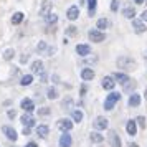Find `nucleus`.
<instances>
[{
  "instance_id": "obj_15",
  "label": "nucleus",
  "mask_w": 147,
  "mask_h": 147,
  "mask_svg": "<svg viewBox=\"0 0 147 147\" xmlns=\"http://www.w3.org/2000/svg\"><path fill=\"white\" fill-rule=\"evenodd\" d=\"M81 80L83 81L94 80V69L93 68H83V69H81Z\"/></svg>"
},
{
  "instance_id": "obj_23",
  "label": "nucleus",
  "mask_w": 147,
  "mask_h": 147,
  "mask_svg": "<svg viewBox=\"0 0 147 147\" xmlns=\"http://www.w3.org/2000/svg\"><path fill=\"white\" fill-rule=\"evenodd\" d=\"M43 18H45V23H48V25H55V23L58 22V13H53V12H50V13L45 15Z\"/></svg>"
},
{
  "instance_id": "obj_22",
  "label": "nucleus",
  "mask_w": 147,
  "mask_h": 147,
  "mask_svg": "<svg viewBox=\"0 0 147 147\" xmlns=\"http://www.w3.org/2000/svg\"><path fill=\"white\" fill-rule=\"evenodd\" d=\"M122 15L126 17V18H136V8L132 7V5H127V7H124V10H122Z\"/></svg>"
},
{
  "instance_id": "obj_47",
  "label": "nucleus",
  "mask_w": 147,
  "mask_h": 147,
  "mask_svg": "<svg viewBox=\"0 0 147 147\" xmlns=\"http://www.w3.org/2000/svg\"><path fill=\"white\" fill-rule=\"evenodd\" d=\"M146 99H147V91H146Z\"/></svg>"
},
{
  "instance_id": "obj_30",
  "label": "nucleus",
  "mask_w": 147,
  "mask_h": 147,
  "mask_svg": "<svg viewBox=\"0 0 147 147\" xmlns=\"http://www.w3.org/2000/svg\"><path fill=\"white\" fill-rule=\"evenodd\" d=\"M47 98L48 99H56V98H58V89H56V88L55 86H51V88H48V91H47Z\"/></svg>"
},
{
  "instance_id": "obj_24",
  "label": "nucleus",
  "mask_w": 147,
  "mask_h": 147,
  "mask_svg": "<svg viewBox=\"0 0 147 147\" xmlns=\"http://www.w3.org/2000/svg\"><path fill=\"white\" fill-rule=\"evenodd\" d=\"M71 119H73L74 124H80L81 121H83V113H81L80 109H74V111H71Z\"/></svg>"
},
{
  "instance_id": "obj_41",
  "label": "nucleus",
  "mask_w": 147,
  "mask_h": 147,
  "mask_svg": "<svg viewBox=\"0 0 147 147\" xmlns=\"http://www.w3.org/2000/svg\"><path fill=\"white\" fill-rule=\"evenodd\" d=\"M15 116H17V113H15L13 109H10V111H8V117H10V119H13Z\"/></svg>"
},
{
  "instance_id": "obj_18",
  "label": "nucleus",
  "mask_w": 147,
  "mask_h": 147,
  "mask_svg": "<svg viewBox=\"0 0 147 147\" xmlns=\"http://www.w3.org/2000/svg\"><path fill=\"white\" fill-rule=\"evenodd\" d=\"M36 134H38V137H41V139H47L48 134H50V127L47 124H40V126H36Z\"/></svg>"
},
{
  "instance_id": "obj_2",
  "label": "nucleus",
  "mask_w": 147,
  "mask_h": 147,
  "mask_svg": "<svg viewBox=\"0 0 147 147\" xmlns=\"http://www.w3.org/2000/svg\"><path fill=\"white\" fill-rule=\"evenodd\" d=\"M121 99V93H117V91H111V93L107 94V98L104 99V111H113L114 106L117 104V101Z\"/></svg>"
},
{
  "instance_id": "obj_44",
  "label": "nucleus",
  "mask_w": 147,
  "mask_h": 147,
  "mask_svg": "<svg viewBox=\"0 0 147 147\" xmlns=\"http://www.w3.org/2000/svg\"><path fill=\"white\" fill-rule=\"evenodd\" d=\"M28 61V55H23V56H22V63H27Z\"/></svg>"
},
{
  "instance_id": "obj_33",
  "label": "nucleus",
  "mask_w": 147,
  "mask_h": 147,
  "mask_svg": "<svg viewBox=\"0 0 147 147\" xmlns=\"http://www.w3.org/2000/svg\"><path fill=\"white\" fill-rule=\"evenodd\" d=\"M136 124H139L140 129H144V127H146V117H144V116H139L137 121H136Z\"/></svg>"
},
{
  "instance_id": "obj_6",
  "label": "nucleus",
  "mask_w": 147,
  "mask_h": 147,
  "mask_svg": "<svg viewBox=\"0 0 147 147\" xmlns=\"http://www.w3.org/2000/svg\"><path fill=\"white\" fill-rule=\"evenodd\" d=\"M76 53L80 56H83V58H86V56H91L93 50H91V47L88 43H80V45H76Z\"/></svg>"
},
{
  "instance_id": "obj_32",
  "label": "nucleus",
  "mask_w": 147,
  "mask_h": 147,
  "mask_svg": "<svg viewBox=\"0 0 147 147\" xmlns=\"http://www.w3.org/2000/svg\"><path fill=\"white\" fill-rule=\"evenodd\" d=\"M15 56V51L13 50H12V48H8V50H5V53H3V60H12V58H13Z\"/></svg>"
},
{
  "instance_id": "obj_7",
  "label": "nucleus",
  "mask_w": 147,
  "mask_h": 147,
  "mask_svg": "<svg viewBox=\"0 0 147 147\" xmlns=\"http://www.w3.org/2000/svg\"><path fill=\"white\" fill-rule=\"evenodd\" d=\"M2 132L5 134V137L8 140H12V142H15V140L18 139V134H17V131L12 126H3L2 127Z\"/></svg>"
},
{
  "instance_id": "obj_29",
  "label": "nucleus",
  "mask_w": 147,
  "mask_h": 147,
  "mask_svg": "<svg viewBox=\"0 0 147 147\" xmlns=\"http://www.w3.org/2000/svg\"><path fill=\"white\" fill-rule=\"evenodd\" d=\"M91 140H93L94 144H101L104 140V137H102V134L99 131H96V132H91Z\"/></svg>"
},
{
  "instance_id": "obj_11",
  "label": "nucleus",
  "mask_w": 147,
  "mask_h": 147,
  "mask_svg": "<svg viewBox=\"0 0 147 147\" xmlns=\"http://www.w3.org/2000/svg\"><path fill=\"white\" fill-rule=\"evenodd\" d=\"M20 121H22V124H23V127H33L35 122H36L32 113H25V114L20 117Z\"/></svg>"
},
{
  "instance_id": "obj_5",
  "label": "nucleus",
  "mask_w": 147,
  "mask_h": 147,
  "mask_svg": "<svg viewBox=\"0 0 147 147\" xmlns=\"http://www.w3.org/2000/svg\"><path fill=\"white\" fill-rule=\"evenodd\" d=\"M73 126H74V122L71 119H66V117H65V119H60L56 122V127L60 129L61 132H69V131L73 129Z\"/></svg>"
},
{
  "instance_id": "obj_10",
  "label": "nucleus",
  "mask_w": 147,
  "mask_h": 147,
  "mask_svg": "<svg viewBox=\"0 0 147 147\" xmlns=\"http://www.w3.org/2000/svg\"><path fill=\"white\" fill-rule=\"evenodd\" d=\"M93 126L96 131H104L107 127V119L104 117V116H98L96 119L93 121Z\"/></svg>"
},
{
  "instance_id": "obj_13",
  "label": "nucleus",
  "mask_w": 147,
  "mask_h": 147,
  "mask_svg": "<svg viewBox=\"0 0 147 147\" xmlns=\"http://www.w3.org/2000/svg\"><path fill=\"white\" fill-rule=\"evenodd\" d=\"M132 28H134V32H136V33H144V32L147 30L146 23L140 20V18H139V20H137V18H132Z\"/></svg>"
},
{
  "instance_id": "obj_36",
  "label": "nucleus",
  "mask_w": 147,
  "mask_h": 147,
  "mask_svg": "<svg viewBox=\"0 0 147 147\" xmlns=\"http://www.w3.org/2000/svg\"><path fill=\"white\" fill-rule=\"evenodd\" d=\"M51 111H50V107H41V109H38V114L40 116H47V114H50Z\"/></svg>"
},
{
  "instance_id": "obj_17",
  "label": "nucleus",
  "mask_w": 147,
  "mask_h": 147,
  "mask_svg": "<svg viewBox=\"0 0 147 147\" xmlns=\"http://www.w3.org/2000/svg\"><path fill=\"white\" fill-rule=\"evenodd\" d=\"M30 68H32V74H41L45 71L43 69V61H40V60H35Z\"/></svg>"
},
{
  "instance_id": "obj_3",
  "label": "nucleus",
  "mask_w": 147,
  "mask_h": 147,
  "mask_svg": "<svg viewBox=\"0 0 147 147\" xmlns=\"http://www.w3.org/2000/svg\"><path fill=\"white\" fill-rule=\"evenodd\" d=\"M88 38L93 41V43H102V41L106 40V33H104L102 30H98V28H94V30H89V33H88Z\"/></svg>"
},
{
  "instance_id": "obj_25",
  "label": "nucleus",
  "mask_w": 147,
  "mask_h": 147,
  "mask_svg": "<svg viewBox=\"0 0 147 147\" xmlns=\"http://www.w3.org/2000/svg\"><path fill=\"white\" fill-rule=\"evenodd\" d=\"M96 27H98V30H106V28L111 27V22L107 20V18H99L98 23H96Z\"/></svg>"
},
{
  "instance_id": "obj_40",
  "label": "nucleus",
  "mask_w": 147,
  "mask_h": 147,
  "mask_svg": "<svg viewBox=\"0 0 147 147\" xmlns=\"http://www.w3.org/2000/svg\"><path fill=\"white\" fill-rule=\"evenodd\" d=\"M23 134L25 136H30L32 134V127H23Z\"/></svg>"
},
{
  "instance_id": "obj_39",
  "label": "nucleus",
  "mask_w": 147,
  "mask_h": 147,
  "mask_svg": "<svg viewBox=\"0 0 147 147\" xmlns=\"http://www.w3.org/2000/svg\"><path fill=\"white\" fill-rule=\"evenodd\" d=\"M140 20L144 22V23H146V22H147V10H144V12L140 13Z\"/></svg>"
},
{
  "instance_id": "obj_4",
  "label": "nucleus",
  "mask_w": 147,
  "mask_h": 147,
  "mask_svg": "<svg viewBox=\"0 0 147 147\" xmlns=\"http://www.w3.org/2000/svg\"><path fill=\"white\" fill-rule=\"evenodd\" d=\"M111 76H113L114 80H116V83H119L121 86L124 88V86H127V84H129V83H131V76H129V74L127 73H124V71H117V73H114V74H111Z\"/></svg>"
},
{
  "instance_id": "obj_14",
  "label": "nucleus",
  "mask_w": 147,
  "mask_h": 147,
  "mask_svg": "<svg viewBox=\"0 0 147 147\" xmlns=\"http://www.w3.org/2000/svg\"><path fill=\"white\" fill-rule=\"evenodd\" d=\"M78 17H80V10H78V7H76V5H71V7L66 10V18L69 22H74Z\"/></svg>"
},
{
  "instance_id": "obj_46",
  "label": "nucleus",
  "mask_w": 147,
  "mask_h": 147,
  "mask_svg": "<svg viewBox=\"0 0 147 147\" xmlns=\"http://www.w3.org/2000/svg\"><path fill=\"white\" fill-rule=\"evenodd\" d=\"M129 147H139V146H137L136 142H131V144H129Z\"/></svg>"
},
{
  "instance_id": "obj_20",
  "label": "nucleus",
  "mask_w": 147,
  "mask_h": 147,
  "mask_svg": "<svg viewBox=\"0 0 147 147\" xmlns=\"http://www.w3.org/2000/svg\"><path fill=\"white\" fill-rule=\"evenodd\" d=\"M51 12V2L50 0H43L41 2V7H40V15L41 17H45Z\"/></svg>"
},
{
  "instance_id": "obj_9",
  "label": "nucleus",
  "mask_w": 147,
  "mask_h": 147,
  "mask_svg": "<svg viewBox=\"0 0 147 147\" xmlns=\"http://www.w3.org/2000/svg\"><path fill=\"white\" fill-rule=\"evenodd\" d=\"M20 107L25 111V113H33L35 111V102L33 99H30V98H23L20 102Z\"/></svg>"
},
{
  "instance_id": "obj_1",
  "label": "nucleus",
  "mask_w": 147,
  "mask_h": 147,
  "mask_svg": "<svg viewBox=\"0 0 147 147\" xmlns=\"http://www.w3.org/2000/svg\"><path fill=\"white\" fill-rule=\"evenodd\" d=\"M116 66L119 68V69H122L124 73H129V71L136 69L137 65H136V60L131 58V56H119L117 61H116Z\"/></svg>"
},
{
  "instance_id": "obj_37",
  "label": "nucleus",
  "mask_w": 147,
  "mask_h": 147,
  "mask_svg": "<svg viewBox=\"0 0 147 147\" xmlns=\"http://www.w3.org/2000/svg\"><path fill=\"white\" fill-rule=\"evenodd\" d=\"M86 93H88V86H86V84H81V88H80V94H81V96H84Z\"/></svg>"
},
{
  "instance_id": "obj_16",
  "label": "nucleus",
  "mask_w": 147,
  "mask_h": 147,
  "mask_svg": "<svg viewBox=\"0 0 147 147\" xmlns=\"http://www.w3.org/2000/svg\"><path fill=\"white\" fill-rule=\"evenodd\" d=\"M140 101H142L140 94L139 93H132L131 98H129V101H127V104H129V107H137L140 104Z\"/></svg>"
},
{
  "instance_id": "obj_19",
  "label": "nucleus",
  "mask_w": 147,
  "mask_h": 147,
  "mask_svg": "<svg viewBox=\"0 0 147 147\" xmlns=\"http://www.w3.org/2000/svg\"><path fill=\"white\" fill-rule=\"evenodd\" d=\"M126 131L129 136H136L137 134V124H136V121L134 119H129L126 124Z\"/></svg>"
},
{
  "instance_id": "obj_43",
  "label": "nucleus",
  "mask_w": 147,
  "mask_h": 147,
  "mask_svg": "<svg viewBox=\"0 0 147 147\" xmlns=\"http://www.w3.org/2000/svg\"><path fill=\"white\" fill-rule=\"evenodd\" d=\"M51 80H53L55 83H60V76H58V74H53V78H51Z\"/></svg>"
},
{
  "instance_id": "obj_42",
  "label": "nucleus",
  "mask_w": 147,
  "mask_h": 147,
  "mask_svg": "<svg viewBox=\"0 0 147 147\" xmlns=\"http://www.w3.org/2000/svg\"><path fill=\"white\" fill-rule=\"evenodd\" d=\"M25 147H38V144H36V142H33V140H32V142H28L27 146Z\"/></svg>"
},
{
  "instance_id": "obj_34",
  "label": "nucleus",
  "mask_w": 147,
  "mask_h": 147,
  "mask_svg": "<svg viewBox=\"0 0 147 147\" xmlns=\"http://www.w3.org/2000/svg\"><path fill=\"white\" fill-rule=\"evenodd\" d=\"M111 10L117 12L119 10V0H111Z\"/></svg>"
},
{
  "instance_id": "obj_28",
  "label": "nucleus",
  "mask_w": 147,
  "mask_h": 147,
  "mask_svg": "<svg viewBox=\"0 0 147 147\" xmlns=\"http://www.w3.org/2000/svg\"><path fill=\"white\" fill-rule=\"evenodd\" d=\"M32 83H33V74H25V76H22V80H20L22 86H30Z\"/></svg>"
},
{
  "instance_id": "obj_8",
  "label": "nucleus",
  "mask_w": 147,
  "mask_h": 147,
  "mask_svg": "<svg viewBox=\"0 0 147 147\" xmlns=\"http://www.w3.org/2000/svg\"><path fill=\"white\" fill-rule=\"evenodd\" d=\"M101 86L104 88L106 91H113L114 88H116V80H114L113 76H104L101 80Z\"/></svg>"
},
{
  "instance_id": "obj_21",
  "label": "nucleus",
  "mask_w": 147,
  "mask_h": 147,
  "mask_svg": "<svg viewBox=\"0 0 147 147\" xmlns=\"http://www.w3.org/2000/svg\"><path fill=\"white\" fill-rule=\"evenodd\" d=\"M109 144H111V147H121V139L114 131L109 132Z\"/></svg>"
},
{
  "instance_id": "obj_26",
  "label": "nucleus",
  "mask_w": 147,
  "mask_h": 147,
  "mask_svg": "<svg viewBox=\"0 0 147 147\" xmlns=\"http://www.w3.org/2000/svg\"><path fill=\"white\" fill-rule=\"evenodd\" d=\"M86 3H88V15L93 17L94 10H96V3H98V0H86Z\"/></svg>"
},
{
  "instance_id": "obj_45",
  "label": "nucleus",
  "mask_w": 147,
  "mask_h": 147,
  "mask_svg": "<svg viewBox=\"0 0 147 147\" xmlns=\"http://www.w3.org/2000/svg\"><path fill=\"white\" fill-rule=\"evenodd\" d=\"M144 2H146V0H134V3H136V5H140V3H144Z\"/></svg>"
},
{
  "instance_id": "obj_35",
  "label": "nucleus",
  "mask_w": 147,
  "mask_h": 147,
  "mask_svg": "<svg viewBox=\"0 0 147 147\" xmlns=\"http://www.w3.org/2000/svg\"><path fill=\"white\" fill-rule=\"evenodd\" d=\"M66 35H68V36H69V35H71V36H74V35H76V27H74V25L68 27L66 28Z\"/></svg>"
},
{
  "instance_id": "obj_27",
  "label": "nucleus",
  "mask_w": 147,
  "mask_h": 147,
  "mask_svg": "<svg viewBox=\"0 0 147 147\" xmlns=\"http://www.w3.org/2000/svg\"><path fill=\"white\" fill-rule=\"evenodd\" d=\"M23 18H25L23 12H17V13H13V17H12V23H13V25H20L22 22H23Z\"/></svg>"
},
{
  "instance_id": "obj_38",
  "label": "nucleus",
  "mask_w": 147,
  "mask_h": 147,
  "mask_svg": "<svg viewBox=\"0 0 147 147\" xmlns=\"http://www.w3.org/2000/svg\"><path fill=\"white\" fill-rule=\"evenodd\" d=\"M40 78H41V80H40L41 83H47V81H48V76H47V73H45V71L40 74Z\"/></svg>"
},
{
  "instance_id": "obj_12",
  "label": "nucleus",
  "mask_w": 147,
  "mask_h": 147,
  "mask_svg": "<svg viewBox=\"0 0 147 147\" xmlns=\"http://www.w3.org/2000/svg\"><path fill=\"white\" fill-rule=\"evenodd\" d=\"M73 146V137L69 132H63L60 136V147H71Z\"/></svg>"
},
{
  "instance_id": "obj_48",
  "label": "nucleus",
  "mask_w": 147,
  "mask_h": 147,
  "mask_svg": "<svg viewBox=\"0 0 147 147\" xmlns=\"http://www.w3.org/2000/svg\"><path fill=\"white\" fill-rule=\"evenodd\" d=\"M146 3H147V0H146Z\"/></svg>"
},
{
  "instance_id": "obj_31",
  "label": "nucleus",
  "mask_w": 147,
  "mask_h": 147,
  "mask_svg": "<svg viewBox=\"0 0 147 147\" xmlns=\"http://www.w3.org/2000/svg\"><path fill=\"white\" fill-rule=\"evenodd\" d=\"M47 48H48V45L45 43V41H40L38 43V47H36V51L40 55H45V51H47Z\"/></svg>"
}]
</instances>
